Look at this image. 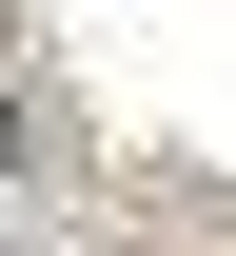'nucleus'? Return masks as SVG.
I'll list each match as a JSON object with an SVG mask.
<instances>
[{
  "instance_id": "f257e3e1",
  "label": "nucleus",
  "mask_w": 236,
  "mask_h": 256,
  "mask_svg": "<svg viewBox=\"0 0 236 256\" xmlns=\"http://www.w3.org/2000/svg\"><path fill=\"white\" fill-rule=\"evenodd\" d=\"M0 158H20V118H0Z\"/></svg>"
}]
</instances>
